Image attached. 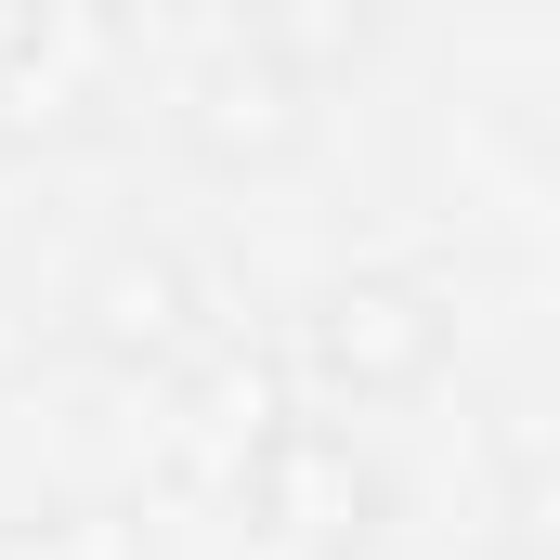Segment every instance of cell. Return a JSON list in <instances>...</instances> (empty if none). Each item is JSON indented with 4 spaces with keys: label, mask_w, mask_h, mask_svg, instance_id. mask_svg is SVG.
I'll use <instances>...</instances> for the list:
<instances>
[{
    "label": "cell",
    "mask_w": 560,
    "mask_h": 560,
    "mask_svg": "<svg viewBox=\"0 0 560 560\" xmlns=\"http://www.w3.org/2000/svg\"><path fill=\"white\" fill-rule=\"evenodd\" d=\"M248 495H261V522H275L287 548H339L378 509V482H365V456H352L339 418H275V443L248 456Z\"/></svg>",
    "instance_id": "7a4b0ae2"
},
{
    "label": "cell",
    "mask_w": 560,
    "mask_h": 560,
    "mask_svg": "<svg viewBox=\"0 0 560 560\" xmlns=\"http://www.w3.org/2000/svg\"><path fill=\"white\" fill-rule=\"evenodd\" d=\"M509 535L535 560H560V418L509 443Z\"/></svg>",
    "instance_id": "277c9868"
},
{
    "label": "cell",
    "mask_w": 560,
    "mask_h": 560,
    "mask_svg": "<svg viewBox=\"0 0 560 560\" xmlns=\"http://www.w3.org/2000/svg\"><path fill=\"white\" fill-rule=\"evenodd\" d=\"M196 339V275H183V248H118L105 275L79 287V352H105V365H170Z\"/></svg>",
    "instance_id": "3957f363"
},
{
    "label": "cell",
    "mask_w": 560,
    "mask_h": 560,
    "mask_svg": "<svg viewBox=\"0 0 560 560\" xmlns=\"http://www.w3.org/2000/svg\"><path fill=\"white\" fill-rule=\"evenodd\" d=\"M300 352H313V378L339 392V405H405L443 378V300L418 275H352L313 300V326H300Z\"/></svg>",
    "instance_id": "6da1fadb"
}]
</instances>
